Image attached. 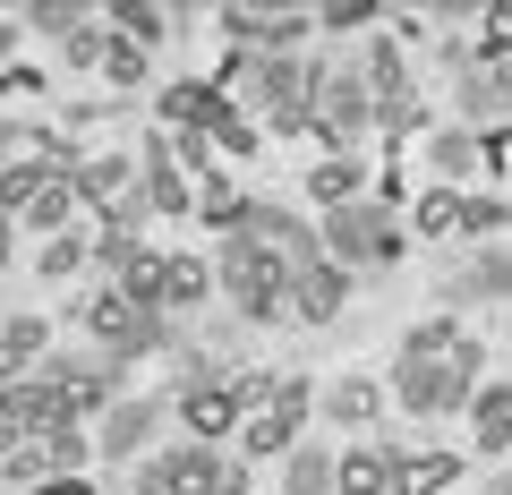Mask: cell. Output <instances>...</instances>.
<instances>
[{"label":"cell","instance_id":"obj_1","mask_svg":"<svg viewBox=\"0 0 512 495\" xmlns=\"http://www.w3.org/2000/svg\"><path fill=\"white\" fill-rule=\"evenodd\" d=\"M214 282H222V299H231L239 325H282V316H291V265H274L239 231L214 248Z\"/></svg>","mask_w":512,"mask_h":495},{"label":"cell","instance_id":"obj_2","mask_svg":"<svg viewBox=\"0 0 512 495\" xmlns=\"http://www.w3.org/2000/svg\"><path fill=\"white\" fill-rule=\"evenodd\" d=\"M316 239H325V257L342 265V274H384V265H402V257H410L402 214H393V205H376V197H359V205H333Z\"/></svg>","mask_w":512,"mask_h":495},{"label":"cell","instance_id":"obj_3","mask_svg":"<svg viewBox=\"0 0 512 495\" xmlns=\"http://www.w3.org/2000/svg\"><path fill=\"white\" fill-rule=\"evenodd\" d=\"M316 393L308 376H248V419H239V453H291L308 427Z\"/></svg>","mask_w":512,"mask_h":495},{"label":"cell","instance_id":"obj_4","mask_svg":"<svg viewBox=\"0 0 512 495\" xmlns=\"http://www.w3.org/2000/svg\"><path fill=\"white\" fill-rule=\"evenodd\" d=\"M470 393H478V342L461 359H393V402L410 419H453V410H470Z\"/></svg>","mask_w":512,"mask_h":495},{"label":"cell","instance_id":"obj_5","mask_svg":"<svg viewBox=\"0 0 512 495\" xmlns=\"http://www.w3.org/2000/svg\"><path fill=\"white\" fill-rule=\"evenodd\" d=\"M77 316H86V333L103 342V359H120V367H128V359H154V350H171V342H180L163 308H137V299H120L111 282H103V291H94Z\"/></svg>","mask_w":512,"mask_h":495},{"label":"cell","instance_id":"obj_6","mask_svg":"<svg viewBox=\"0 0 512 495\" xmlns=\"http://www.w3.org/2000/svg\"><path fill=\"white\" fill-rule=\"evenodd\" d=\"M137 495H248V470L222 444H171V453L146 461Z\"/></svg>","mask_w":512,"mask_h":495},{"label":"cell","instance_id":"obj_7","mask_svg":"<svg viewBox=\"0 0 512 495\" xmlns=\"http://www.w3.org/2000/svg\"><path fill=\"white\" fill-rule=\"evenodd\" d=\"M316 77H325V60H299V52H274V60H256V86L239 111H265L274 129H308V111H316Z\"/></svg>","mask_w":512,"mask_h":495},{"label":"cell","instance_id":"obj_8","mask_svg":"<svg viewBox=\"0 0 512 495\" xmlns=\"http://www.w3.org/2000/svg\"><path fill=\"white\" fill-rule=\"evenodd\" d=\"M359 129H376V94H367V77L359 69H325V77H316L308 137H325V154H350Z\"/></svg>","mask_w":512,"mask_h":495},{"label":"cell","instance_id":"obj_9","mask_svg":"<svg viewBox=\"0 0 512 495\" xmlns=\"http://www.w3.org/2000/svg\"><path fill=\"white\" fill-rule=\"evenodd\" d=\"M231 239V231H222ZM239 239H256L274 265H291V274H308L316 257H325V239H316V222L308 214H291V205H265V197H248V214H239Z\"/></svg>","mask_w":512,"mask_h":495},{"label":"cell","instance_id":"obj_10","mask_svg":"<svg viewBox=\"0 0 512 495\" xmlns=\"http://www.w3.org/2000/svg\"><path fill=\"white\" fill-rule=\"evenodd\" d=\"M163 129H171V137H205V146H222V137L239 129V103L214 86V77H180V86H163Z\"/></svg>","mask_w":512,"mask_h":495},{"label":"cell","instance_id":"obj_11","mask_svg":"<svg viewBox=\"0 0 512 495\" xmlns=\"http://www.w3.org/2000/svg\"><path fill=\"white\" fill-rule=\"evenodd\" d=\"M60 385V402H69V419H103L111 402H120V359H103V350H52V367H43Z\"/></svg>","mask_w":512,"mask_h":495},{"label":"cell","instance_id":"obj_12","mask_svg":"<svg viewBox=\"0 0 512 495\" xmlns=\"http://www.w3.org/2000/svg\"><path fill=\"white\" fill-rule=\"evenodd\" d=\"M171 419L188 427V444H222V436H239V419H248V376H222V385H188V393H171Z\"/></svg>","mask_w":512,"mask_h":495},{"label":"cell","instance_id":"obj_13","mask_svg":"<svg viewBox=\"0 0 512 495\" xmlns=\"http://www.w3.org/2000/svg\"><path fill=\"white\" fill-rule=\"evenodd\" d=\"M427 163H436V188H461L470 197V180H487L495 163H504V137L495 129H427Z\"/></svg>","mask_w":512,"mask_h":495},{"label":"cell","instance_id":"obj_14","mask_svg":"<svg viewBox=\"0 0 512 495\" xmlns=\"http://www.w3.org/2000/svg\"><path fill=\"white\" fill-rule=\"evenodd\" d=\"M163 427H171V402H154V393H120V402L103 410V427H94V453L128 461V453H146Z\"/></svg>","mask_w":512,"mask_h":495},{"label":"cell","instance_id":"obj_15","mask_svg":"<svg viewBox=\"0 0 512 495\" xmlns=\"http://www.w3.org/2000/svg\"><path fill=\"white\" fill-rule=\"evenodd\" d=\"M86 461H94L86 427H52V436H26L18 453L0 461V478H18V487H43V478H69V470H86Z\"/></svg>","mask_w":512,"mask_h":495},{"label":"cell","instance_id":"obj_16","mask_svg":"<svg viewBox=\"0 0 512 495\" xmlns=\"http://www.w3.org/2000/svg\"><path fill=\"white\" fill-rule=\"evenodd\" d=\"M444 308H487V299H512V248H478L470 265H444L436 274Z\"/></svg>","mask_w":512,"mask_h":495},{"label":"cell","instance_id":"obj_17","mask_svg":"<svg viewBox=\"0 0 512 495\" xmlns=\"http://www.w3.org/2000/svg\"><path fill=\"white\" fill-rule=\"evenodd\" d=\"M137 197L154 205V214H197V180L180 171V154H171V137L154 129L146 154H137Z\"/></svg>","mask_w":512,"mask_h":495},{"label":"cell","instance_id":"obj_18","mask_svg":"<svg viewBox=\"0 0 512 495\" xmlns=\"http://www.w3.org/2000/svg\"><path fill=\"white\" fill-rule=\"evenodd\" d=\"M69 188H77V205H103V222H111L137 197V154H94V163L69 171Z\"/></svg>","mask_w":512,"mask_h":495},{"label":"cell","instance_id":"obj_19","mask_svg":"<svg viewBox=\"0 0 512 495\" xmlns=\"http://www.w3.org/2000/svg\"><path fill=\"white\" fill-rule=\"evenodd\" d=\"M342 308H350V274L333 257H316L308 274H291V316H299V325H333Z\"/></svg>","mask_w":512,"mask_h":495},{"label":"cell","instance_id":"obj_20","mask_svg":"<svg viewBox=\"0 0 512 495\" xmlns=\"http://www.w3.org/2000/svg\"><path fill=\"white\" fill-rule=\"evenodd\" d=\"M512 111V60H495V69H470L461 77V129H495Z\"/></svg>","mask_w":512,"mask_h":495},{"label":"cell","instance_id":"obj_21","mask_svg":"<svg viewBox=\"0 0 512 495\" xmlns=\"http://www.w3.org/2000/svg\"><path fill=\"white\" fill-rule=\"evenodd\" d=\"M453 478H461V453H436V444L393 453V495H453Z\"/></svg>","mask_w":512,"mask_h":495},{"label":"cell","instance_id":"obj_22","mask_svg":"<svg viewBox=\"0 0 512 495\" xmlns=\"http://www.w3.org/2000/svg\"><path fill=\"white\" fill-rule=\"evenodd\" d=\"M470 453H512V385L470 393Z\"/></svg>","mask_w":512,"mask_h":495},{"label":"cell","instance_id":"obj_23","mask_svg":"<svg viewBox=\"0 0 512 495\" xmlns=\"http://www.w3.org/2000/svg\"><path fill=\"white\" fill-rule=\"evenodd\" d=\"M205 291H214V265L205 257H171L163 265V316H197Z\"/></svg>","mask_w":512,"mask_h":495},{"label":"cell","instance_id":"obj_24","mask_svg":"<svg viewBox=\"0 0 512 495\" xmlns=\"http://www.w3.org/2000/svg\"><path fill=\"white\" fill-rule=\"evenodd\" d=\"M376 410H384L376 376H342V385H325V419L333 427H376Z\"/></svg>","mask_w":512,"mask_h":495},{"label":"cell","instance_id":"obj_25","mask_svg":"<svg viewBox=\"0 0 512 495\" xmlns=\"http://www.w3.org/2000/svg\"><path fill=\"white\" fill-rule=\"evenodd\" d=\"M333 478H342V495H393V453L384 444H359V453L333 461Z\"/></svg>","mask_w":512,"mask_h":495},{"label":"cell","instance_id":"obj_26","mask_svg":"<svg viewBox=\"0 0 512 495\" xmlns=\"http://www.w3.org/2000/svg\"><path fill=\"white\" fill-rule=\"evenodd\" d=\"M461 350H470L461 316H419V325L402 333V359H461Z\"/></svg>","mask_w":512,"mask_h":495},{"label":"cell","instance_id":"obj_27","mask_svg":"<svg viewBox=\"0 0 512 495\" xmlns=\"http://www.w3.org/2000/svg\"><path fill=\"white\" fill-rule=\"evenodd\" d=\"M239 214H248V188H239L231 171H205V180H197V222H214V231H239Z\"/></svg>","mask_w":512,"mask_h":495},{"label":"cell","instance_id":"obj_28","mask_svg":"<svg viewBox=\"0 0 512 495\" xmlns=\"http://www.w3.org/2000/svg\"><path fill=\"white\" fill-rule=\"evenodd\" d=\"M282 495H342V478H333V453H308V444H291V453H282Z\"/></svg>","mask_w":512,"mask_h":495},{"label":"cell","instance_id":"obj_29","mask_svg":"<svg viewBox=\"0 0 512 495\" xmlns=\"http://www.w3.org/2000/svg\"><path fill=\"white\" fill-rule=\"evenodd\" d=\"M359 180H367V171L350 163V154H325V163L308 171V197H316V205L333 214V205H359Z\"/></svg>","mask_w":512,"mask_h":495},{"label":"cell","instance_id":"obj_30","mask_svg":"<svg viewBox=\"0 0 512 495\" xmlns=\"http://www.w3.org/2000/svg\"><path fill=\"white\" fill-rule=\"evenodd\" d=\"M43 342H52V325H43V316H9V325H0V359H9V385H18L26 367L43 359Z\"/></svg>","mask_w":512,"mask_h":495},{"label":"cell","instance_id":"obj_31","mask_svg":"<svg viewBox=\"0 0 512 495\" xmlns=\"http://www.w3.org/2000/svg\"><path fill=\"white\" fill-rule=\"evenodd\" d=\"M171 26H180V18H171V9H146V0H120V9H111V35L137 43V52H146V43H163Z\"/></svg>","mask_w":512,"mask_h":495},{"label":"cell","instance_id":"obj_32","mask_svg":"<svg viewBox=\"0 0 512 495\" xmlns=\"http://www.w3.org/2000/svg\"><path fill=\"white\" fill-rule=\"evenodd\" d=\"M367 94H376V103H384V94H410V69H402V43H393V35H376V43H367Z\"/></svg>","mask_w":512,"mask_h":495},{"label":"cell","instance_id":"obj_33","mask_svg":"<svg viewBox=\"0 0 512 495\" xmlns=\"http://www.w3.org/2000/svg\"><path fill=\"white\" fill-rule=\"evenodd\" d=\"M69 214H77V188H69V180H52V188H43V197L18 214V222H26L35 239H60V231H69Z\"/></svg>","mask_w":512,"mask_h":495},{"label":"cell","instance_id":"obj_34","mask_svg":"<svg viewBox=\"0 0 512 495\" xmlns=\"http://www.w3.org/2000/svg\"><path fill=\"white\" fill-rule=\"evenodd\" d=\"M26 26H35V35H52V43H69V35H86V26H94V9H77V0H35V9H26Z\"/></svg>","mask_w":512,"mask_h":495},{"label":"cell","instance_id":"obj_35","mask_svg":"<svg viewBox=\"0 0 512 495\" xmlns=\"http://www.w3.org/2000/svg\"><path fill=\"white\" fill-rule=\"evenodd\" d=\"M86 257H94V239L60 231V239H43V248H35V274H43V282H69V274H77Z\"/></svg>","mask_w":512,"mask_h":495},{"label":"cell","instance_id":"obj_36","mask_svg":"<svg viewBox=\"0 0 512 495\" xmlns=\"http://www.w3.org/2000/svg\"><path fill=\"white\" fill-rule=\"evenodd\" d=\"M410 222H419L427 239H453L461 231V188H427V197L410 205Z\"/></svg>","mask_w":512,"mask_h":495},{"label":"cell","instance_id":"obj_37","mask_svg":"<svg viewBox=\"0 0 512 495\" xmlns=\"http://www.w3.org/2000/svg\"><path fill=\"white\" fill-rule=\"evenodd\" d=\"M495 60H512V0L478 9V69H495Z\"/></svg>","mask_w":512,"mask_h":495},{"label":"cell","instance_id":"obj_38","mask_svg":"<svg viewBox=\"0 0 512 495\" xmlns=\"http://www.w3.org/2000/svg\"><path fill=\"white\" fill-rule=\"evenodd\" d=\"M299 35H316V9H265V43H256V52L274 60V52H291Z\"/></svg>","mask_w":512,"mask_h":495},{"label":"cell","instance_id":"obj_39","mask_svg":"<svg viewBox=\"0 0 512 495\" xmlns=\"http://www.w3.org/2000/svg\"><path fill=\"white\" fill-rule=\"evenodd\" d=\"M384 9L376 0H325V9H316V35H359V26H376Z\"/></svg>","mask_w":512,"mask_h":495},{"label":"cell","instance_id":"obj_40","mask_svg":"<svg viewBox=\"0 0 512 495\" xmlns=\"http://www.w3.org/2000/svg\"><path fill=\"white\" fill-rule=\"evenodd\" d=\"M376 129L384 137H419L427 129V103H419V94H384V103H376Z\"/></svg>","mask_w":512,"mask_h":495},{"label":"cell","instance_id":"obj_41","mask_svg":"<svg viewBox=\"0 0 512 495\" xmlns=\"http://www.w3.org/2000/svg\"><path fill=\"white\" fill-rule=\"evenodd\" d=\"M214 18H222V35H231L239 52H256V43H265V9H248V0H222Z\"/></svg>","mask_w":512,"mask_h":495},{"label":"cell","instance_id":"obj_42","mask_svg":"<svg viewBox=\"0 0 512 495\" xmlns=\"http://www.w3.org/2000/svg\"><path fill=\"white\" fill-rule=\"evenodd\" d=\"M504 231V205L487 197V188H470V197H461V239H495Z\"/></svg>","mask_w":512,"mask_h":495},{"label":"cell","instance_id":"obj_43","mask_svg":"<svg viewBox=\"0 0 512 495\" xmlns=\"http://www.w3.org/2000/svg\"><path fill=\"white\" fill-rule=\"evenodd\" d=\"M103 77H111V86H146V52H137V43H120V35H111V52H103Z\"/></svg>","mask_w":512,"mask_h":495},{"label":"cell","instance_id":"obj_44","mask_svg":"<svg viewBox=\"0 0 512 495\" xmlns=\"http://www.w3.org/2000/svg\"><path fill=\"white\" fill-rule=\"evenodd\" d=\"M18 444H26V427H18V410H9V402H0V461H9V453H18Z\"/></svg>","mask_w":512,"mask_h":495},{"label":"cell","instance_id":"obj_45","mask_svg":"<svg viewBox=\"0 0 512 495\" xmlns=\"http://www.w3.org/2000/svg\"><path fill=\"white\" fill-rule=\"evenodd\" d=\"M18 26H26V18H9V9H0V69H9V52H18Z\"/></svg>","mask_w":512,"mask_h":495},{"label":"cell","instance_id":"obj_46","mask_svg":"<svg viewBox=\"0 0 512 495\" xmlns=\"http://www.w3.org/2000/svg\"><path fill=\"white\" fill-rule=\"evenodd\" d=\"M478 495H512V470H495V478H487V487H478Z\"/></svg>","mask_w":512,"mask_h":495},{"label":"cell","instance_id":"obj_47","mask_svg":"<svg viewBox=\"0 0 512 495\" xmlns=\"http://www.w3.org/2000/svg\"><path fill=\"white\" fill-rule=\"evenodd\" d=\"M9 239H18V222H9V214H0V265H9Z\"/></svg>","mask_w":512,"mask_h":495},{"label":"cell","instance_id":"obj_48","mask_svg":"<svg viewBox=\"0 0 512 495\" xmlns=\"http://www.w3.org/2000/svg\"><path fill=\"white\" fill-rule=\"evenodd\" d=\"M0 385H9V359H0Z\"/></svg>","mask_w":512,"mask_h":495},{"label":"cell","instance_id":"obj_49","mask_svg":"<svg viewBox=\"0 0 512 495\" xmlns=\"http://www.w3.org/2000/svg\"><path fill=\"white\" fill-rule=\"evenodd\" d=\"M504 231H512V205H504Z\"/></svg>","mask_w":512,"mask_h":495},{"label":"cell","instance_id":"obj_50","mask_svg":"<svg viewBox=\"0 0 512 495\" xmlns=\"http://www.w3.org/2000/svg\"><path fill=\"white\" fill-rule=\"evenodd\" d=\"M504 342H512V316H504Z\"/></svg>","mask_w":512,"mask_h":495}]
</instances>
